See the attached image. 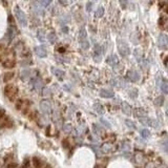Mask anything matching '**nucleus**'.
<instances>
[{"instance_id":"41","label":"nucleus","mask_w":168,"mask_h":168,"mask_svg":"<svg viewBox=\"0 0 168 168\" xmlns=\"http://www.w3.org/2000/svg\"><path fill=\"white\" fill-rule=\"evenodd\" d=\"M48 91H50V90H48L47 88H44L43 89V96H48V95H50V94H48Z\"/></svg>"},{"instance_id":"18","label":"nucleus","mask_w":168,"mask_h":168,"mask_svg":"<svg viewBox=\"0 0 168 168\" xmlns=\"http://www.w3.org/2000/svg\"><path fill=\"white\" fill-rule=\"evenodd\" d=\"M47 39H48V41H50V43L54 44V43L56 42V40H57V35H56V34L54 33V32H52L50 34H48Z\"/></svg>"},{"instance_id":"4","label":"nucleus","mask_w":168,"mask_h":168,"mask_svg":"<svg viewBox=\"0 0 168 168\" xmlns=\"http://www.w3.org/2000/svg\"><path fill=\"white\" fill-rule=\"evenodd\" d=\"M40 109L41 111L43 113H45V115H48V113H52V105H50V101H41L40 103Z\"/></svg>"},{"instance_id":"21","label":"nucleus","mask_w":168,"mask_h":168,"mask_svg":"<svg viewBox=\"0 0 168 168\" xmlns=\"http://www.w3.org/2000/svg\"><path fill=\"white\" fill-rule=\"evenodd\" d=\"M15 33H16V32H15V29H13V27H10V29H9V31H7V37H9V41H11L15 37Z\"/></svg>"},{"instance_id":"32","label":"nucleus","mask_w":168,"mask_h":168,"mask_svg":"<svg viewBox=\"0 0 168 168\" xmlns=\"http://www.w3.org/2000/svg\"><path fill=\"white\" fill-rule=\"evenodd\" d=\"M72 129H73V127L70 124H65L64 126H63V130H64L65 132H70Z\"/></svg>"},{"instance_id":"39","label":"nucleus","mask_w":168,"mask_h":168,"mask_svg":"<svg viewBox=\"0 0 168 168\" xmlns=\"http://www.w3.org/2000/svg\"><path fill=\"white\" fill-rule=\"evenodd\" d=\"M147 123H148L149 125H152L154 127H158V122H157V121H154V120H152V119L147 121Z\"/></svg>"},{"instance_id":"16","label":"nucleus","mask_w":168,"mask_h":168,"mask_svg":"<svg viewBox=\"0 0 168 168\" xmlns=\"http://www.w3.org/2000/svg\"><path fill=\"white\" fill-rule=\"evenodd\" d=\"M53 73L55 74V76L58 78V79H63V77H64V72L63 70H59V68H54L53 70Z\"/></svg>"},{"instance_id":"8","label":"nucleus","mask_w":168,"mask_h":168,"mask_svg":"<svg viewBox=\"0 0 168 168\" xmlns=\"http://www.w3.org/2000/svg\"><path fill=\"white\" fill-rule=\"evenodd\" d=\"M100 96L102 98H113L115 96V93L113 90H109V89L102 88L100 90Z\"/></svg>"},{"instance_id":"15","label":"nucleus","mask_w":168,"mask_h":168,"mask_svg":"<svg viewBox=\"0 0 168 168\" xmlns=\"http://www.w3.org/2000/svg\"><path fill=\"white\" fill-rule=\"evenodd\" d=\"M94 109L96 113H100V115H103L104 113H105V109H104V106L103 105H101V104L99 103H96L94 105Z\"/></svg>"},{"instance_id":"22","label":"nucleus","mask_w":168,"mask_h":168,"mask_svg":"<svg viewBox=\"0 0 168 168\" xmlns=\"http://www.w3.org/2000/svg\"><path fill=\"white\" fill-rule=\"evenodd\" d=\"M161 89L164 94H168V83H167V81L164 80L163 83L161 84Z\"/></svg>"},{"instance_id":"36","label":"nucleus","mask_w":168,"mask_h":168,"mask_svg":"<svg viewBox=\"0 0 168 168\" xmlns=\"http://www.w3.org/2000/svg\"><path fill=\"white\" fill-rule=\"evenodd\" d=\"M130 93H129V96L131 97V98H137L138 96V93H137V89H130Z\"/></svg>"},{"instance_id":"3","label":"nucleus","mask_w":168,"mask_h":168,"mask_svg":"<svg viewBox=\"0 0 168 168\" xmlns=\"http://www.w3.org/2000/svg\"><path fill=\"white\" fill-rule=\"evenodd\" d=\"M118 50H119V53H120L123 57H125V56H128V55H129V53H130L129 47H128L127 43H126L125 41H123V40H120L119 42H118Z\"/></svg>"},{"instance_id":"29","label":"nucleus","mask_w":168,"mask_h":168,"mask_svg":"<svg viewBox=\"0 0 168 168\" xmlns=\"http://www.w3.org/2000/svg\"><path fill=\"white\" fill-rule=\"evenodd\" d=\"M33 164H34V166L35 167H40L42 164H41V162H40V160L39 159H37V158H34L33 159Z\"/></svg>"},{"instance_id":"6","label":"nucleus","mask_w":168,"mask_h":168,"mask_svg":"<svg viewBox=\"0 0 168 168\" xmlns=\"http://www.w3.org/2000/svg\"><path fill=\"white\" fill-rule=\"evenodd\" d=\"M167 43H168V39H167V36H166V34H161V35L159 36V46L165 50V48L167 47Z\"/></svg>"},{"instance_id":"13","label":"nucleus","mask_w":168,"mask_h":168,"mask_svg":"<svg viewBox=\"0 0 168 168\" xmlns=\"http://www.w3.org/2000/svg\"><path fill=\"white\" fill-rule=\"evenodd\" d=\"M101 150L103 154H109L111 150H113V146L109 143H104L102 146H101Z\"/></svg>"},{"instance_id":"28","label":"nucleus","mask_w":168,"mask_h":168,"mask_svg":"<svg viewBox=\"0 0 168 168\" xmlns=\"http://www.w3.org/2000/svg\"><path fill=\"white\" fill-rule=\"evenodd\" d=\"M81 47L83 48V50H88V47H89V42L88 41H82L81 42Z\"/></svg>"},{"instance_id":"24","label":"nucleus","mask_w":168,"mask_h":168,"mask_svg":"<svg viewBox=\"0 0 168 168\" xmlns=\"http://www.w3.org/2000/svg\"><path fill=\"white\" fill-rule=\"evenodd\" d=\"M141 136H142V138H144V139H148V138L150 137V132H149L148 129H142Z\"/></svg>"},{"instance_id":"14","label":"nucleus","mask_w":168,"mask_h":168,"mask_svg":"<svg viewBox=\"0 0 168 168\" xmlns=\"http://www.w3.org/2000/svg\"><path fill=\"white\" fill-rule=\"evenodd\" d=\"M31 75H32L31 70H29V68H27V70H23L21 72V79L23 80V81H25V80H29V77H31Z\"/></svg>"},{"instance_id":"5","label":"nucleus","mask_w":168,"mask_h":168,"mask_svg":"<svg viewBox=\"0 0 168 168\" xmlns=\"http://www.w3.org/2000/svg\"><path fill=\"white\" fill-rule=\"evenodd\" d=\"M35 53H36V55L39 56L40 58H44L47 56V50H46V48L42 45L36 46V47H35Z\"/></svg>"},{"instance_id":"1","label":"nucleus","mask_w":168,"mask_h":168,"mask_svg":"<svg viewBox=\"0 0 168 168\" xmlns=\"http://www.w3.org/2000/svg\"><path fill=\"white\" fill-rule=\"evenodd\" d=\"M4 94H5V96H6L7 98L10 99V100L13 101V100H15L17 94H18V88H17V86L13 85V84H9V85H6V86H5Z\"/></svg>"},{"instance_id":"20","label":"nucleus","mask_w":168,"mask_h":168,"mask_svg":"<svg viewBox=\"0 0 168 168\" xmlns=\"http://www.w3.org/2000/svg\"><path fill=\"white\" fill-rule=\"evenodd\" d=\"M104 15V9L103 6H99L98 10L96 11V13H95V16L97 17V18H100V17H102Z\"/></svg>"},{"instance_id":"19","label":"nucleus","mask_w":168,"mask_h":168,"mask_svg":"<svg viewBox=\"0 0 168 168\" xmlns=\"http://www.w3.org/2000/svg\"><path fill=\"white\" fill-rule=\"evenodd\" d=\"M38 39L41 42H44V40H45V31L44 29H39L38 31Z\"/></svg>"},{"instance_id":"17","label":"nucleus","mask_w":168,"mask_h":168,"mask_svg":"<svg viewBox=\"0 0 168 168\" xmlns=\"http://www.w3.org/2000/svg\"><path fill=\"white\" fill-rule=\"evenodd\" d=\"M14 60L13 59H6V61H4L3 62V66L6 67V68H12V67H14Z\"/></svg>"},{"instance_id":"38","label":"nucleus","mask_w":168,"mask_h":168,"mask_svg":"<svg viewBox=\"0 0 168 168\" xmlns=\"http://www.w3.org/2000/svg\"><path fill=\"white\" fill-rule=\"evenodd\" d=\"M50 2H52V0H40L41 5H43V6H47V5H50Z\"/></svg>"},{"instance_id":"42","label":"nucleus","mask_w":168,"mask_h":168,"mask_svg":"<svg viewBox=\"0 0 168 168\" xmlns=\"http://www.w3.org/2000/svg\"><path fill=\"white\" fill-rule=\"evenodd\" d=\"M59 2H60L61 4H63V5H66L67 4V0H59Z\"/></svg>"},{"instance_id":"34","label":"nucleus","mask_w":168,"mask_h":168,"mask_svg":"<svg viewBox=\"0 0 168 168\" xmlns=\"http://www.w3.org/2000/svg\"><path fill=\"white\" fill-rule=\"evenodd\" d=\"M125 123H126V125H127L128 127H130V128H134L136 129V124H134L132 121H130V120H126L125 121Z\"/></svg>"},{"instance_id":"11","label":"nucleus","mask_w":168,"mask_h":168,"mask_svg":"<svg viewBox=\"0 0 168 168\" xmlns=\"http://www.w3.org/2000/svg\"><path fill=\"white\" fill-rule=\"evenodd\" d=\"M93 131H94V134H97V136H102V134H104V129L98 124L93 125Z\"/></svg>"},{"instance_id":"7","label":"nucleus","mask_w":168,"mask_h":168,"mask_svg":"<svg viewBox=\"0 0 168 168\" xmlns=\"http://www.w3.org/2000/svg\"><path fill=\"white\" fill-rule=\"evenodd\" d=\"M127 78L128 80H130L131 82H138L140 80V75L136 70H129L127 73Z\"/></svg>"},{"instance_id":"12","label":"nucleus","mask_w":168,"mask_h":168,"mask_svg":"<svg viewBox=\"0 0 168 168\" xmlns=\"http://www.w3.org/2000/svg\"><path fill=\"white\" fill-rule=\"evenodd\" d=\"M32 83H33L34 88L36 89V90L39 91L41 88H42V81H41L39 78H37V79H34L33 81H32Z\"/></svg>"},{"instance_id":"44","label":"nucleus","mask_w":168,"mask_h":168,"mask_svg":"<svg viewBox=\"0 0 168 168\" xmlns=\"http://www.w3.org/2000/svg\"><path fill=\"white\" fill-rule=\"evenodd\" d=\"M93 1H98V0H93Z\"/></svg>"},{"instance_id":"37","label":"nucleus","mask_w":168,"mask_h":168,"mask_svg":"<svg viewBox=\"0 0 168 168\" xmlns=\"http://www.w3.org/2000/svg\"><path fill=\"white\" fill-rule=\"evenodd\" d=\"M129 149H130L129 144H127V143H123L122 148H121V150H122V151H129Z\"/></svg>"},{"instance_id":"25","label":"nucleus","mask_w":168,"mask_h":168,"mask_svg":"<svg viewBox=\"0 0 168 168\" xmlns=\"http://www.w3.org/2000/svg\"><path fill=\"white\" fill-rule=\"evenodd\" d=\"M85 38H86V32H85V29H82L81 31H80L79 39H80V41H83Z\"/></svg>"},{"instance_id":"23","label":"nucleus","mask_w":168,"mask_h":168,"mask_svg":"<svg viewBox=\"0 0 168 168\" xmlns=\"http://www.w3.org/2000/svg\"><path fill=\"white\" fill-rule=\"evenodd\" d=\"M163 103H164V98L162 96L158 97V98L154 100V104H156L157 106H162L163 105Z\"/></svg>"},{"instance_id":"2","label":"nucleus","mask_w":168,"mask_h":168,"mask_svg":"<svg viewBox=\"0 0 168 168\" xmlns=\"http://www.w3.org/2000/svg\"><path fill=\"white\" fill-rule=\"evenodd\" d=\"M14 12H15V16H16L17 20H18V22L20 23V25L25 27V25L27 24V16H25V14L20 10L19 6L15 7Z\"/></svg>"},{"instance_id":"10","label":"nucleus","mask_w":168,"mask_h":168,"mask_svg":"<svg viewBox=\"0 0 168 168\" xmlns=\"http://www.w3.org/2000/svg\"><path fill=\"white\" fill-rule=\"evenodd\" d=\"M107 63L111 66H116V65L119 63V59L116 55H111L107 58Z\"/></svg>"},{"instance_id":"35","label":"nucleus","mask_w":168,"mask_h":168,"mask_svg":"<svg viewBox=\"0 0 168 168\" xmlns=\"http://www.w3.org/2000/svg\"><path fill=\"white\" fill-rule=\"evenodd\" d=\"M100 121H101V123L105 126V127H107V128H111V123H108L107 121L105 120V119H103V118H101L100 119Z\"/></svg>"},{"instance_id":"40","label":"nucleus","mask_w":168,"mask_h":168,"mask_svg":"<svg viewBox=\"0 0 168 168\" xmlns=\"http://www.w3.org/2000/svg\"><path fill=\"white\" fill-rule=\"evenodd\" d=\"M120 4L122 6V9H126V6H127V0H120Z\"/></svg>"},{"instance_id":"26","label":"nucleus","mask_w":168,"mask_h":168,"mask_svg":"<svg viewBox=\"0 0 168 168\" xmlns=\"http://www.w3.org/2000/svg\"><path fill=\"white\" fill-rule=\"evenodd\" d=\"M134 159H136V162H137V163H141L142 160H143V154L138 152V154H136V156H134Z\"/></svg>"},{"instance_id":"27","label":"nucleus","mask_w":168,"mask_h":168,"mask_svg":"<svg viewBox=\"0 0 168 168\" xmlns=\"http://www.w3.org/2000/svg\"><path fill=\"white\" fill-rule=\"evenodd\" d=\"M13 77H14V73H7V74L4 75V81H10L11 79H13Z\"/></svg>"},{"instance_id":"9","label":"nucleus","mask_w":168,"mask_h":168,"mask_svg":"<svg viewBox=\"0 0 168 168\" xmlns=\"http://www.w3.org/2000/svg\"><path fill=\"white\" fill-rule=\"evenodd\" d=\"M121 107H122V111L126 116L131 115V107H130V105L127 103V102H122V104H121Z\"/></svg>"},{"instance_id":"30","label":"nucleus","mask_w":168,"mask_h":168,"mask_svg":"<svg viewBox=\"0 0 168 168\" xmlns=\"http://www.w3.org/2000/svg\"><path fill=\"white\" fill-rule=\"evenodd\" d=\"M101 50H102L101 46L99 45V44H96V45H95V55H102V54H101Z\"/></svg>"},{"instance_id":"31","label":"nucleus","mask_w":168,"mask_h":168,"mask_svg":"<svg viewBox=\"0 0 168 168\" xmlns=\"http://www.w3.org/2000/svg\"><path fill=\"white\" fill-rule=\"evenodd\" d=\"M111 84L113 86H120V80L119 79H111Z\"/></svg>"},{"instance_id":"33","label":"nucleus","mask_w":168,"mask_h":168,"mask_svg":"<svg viewBox=\"0 0 168 168\" xmlns=\"http://www.w3.org/2000/svg\"><path fill=\"white\" fill-rule=\"evenodd\" d=\"M23 105H24V100H19L16 104V108L20 111V109H22V106Z\"/></svg>"},{"instance_id":"43","label":"nucleus","mask_w":168,"mask_h":168,"mask_svg":"<svg viewBox=\"0 0 168 168\" xmlns=\"http://www.w3.org/2000/svg\"><path fill=\"white\" fill-rule=\"evenodd\" d=\"M86 6H87V11H88V12H89V11L91 10V9H90V7H91V2H88V3H87Z\"/></svg>"}]
</instances>
